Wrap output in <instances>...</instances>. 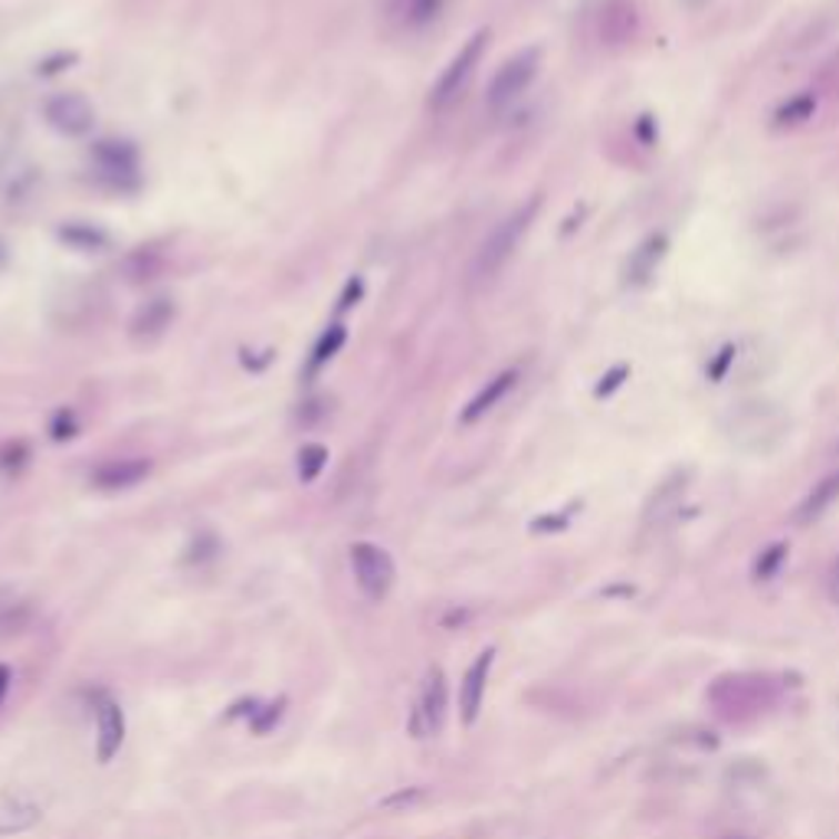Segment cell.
<instances>
[{
	"instance_id": "obj_1",
	"label": "cell",
	"mask_w": 839,
	"mask_h": 839,
	"mask_svg": "<svg viewBox=\"0 0 839 839\" xmlns=\"http://www.w3.org/2000/svg\"><path fill=\"white\" fill-rule=\"evenodd\" d=\"M538 210H542V198H532V201H525L522 208H515L505 220H498V223L492 226L489 236L479 243V250H476V256H473V263H469V276H473V282H492L505 266H508V260L515 256L518 243H522L525 233L532 230Z\"/></svg>"
},
{
	"instance_id": "obj_2",
	"label": "cell",
	"mask_w": 839,
	"mask_h": 839,
	"mask_svg": "<svg viewBox=\"0 0 839 839\" xmlns=\"http://www.w3.org/2000/svg\"><path fill=\"white\" fill-rule=\"evenodd\" d=\"M486 50H489V30H476L459 47V53L449 60V67L439 72V79L429 89V109L433 112H446L449 105H456L463 99V92L469 89V82H473V75L479 70Z\"/></svg>"
},
{
	"instance_id": "obj_3",
	"label": "cell",
	"mask_w": 839,
	"mask_h": 839,
	"mask_svg": "<svg viewBox=\"0 0 839 839\" xmlns=\"http://www.w3.org/2000/svg\"><path fill=\"white\" fill-rule=\"evenodd\" d=\"M538 70H542V50L538 47H528V50H518L515 57H508L498 67V72L492 75L489 92H486L489 112L512 109L532 89V82L538 79Z\"/></svg>"
},
{
	"instance_id": "obj_4",
	"label": "cell",
	"mask_w": 839,
	"mask_h": 839,
	"mask_svg": "<svg viewBox=\"0 0 839 839\" xmlns=\"http://www.w3.org/2000/svg\"><path fill=\"white\" fill-rule=\"evenodd\" d=\"M348 558L361 597L371 604L387 600V594L394 590V580H397V564L391 558V552H384L374 542H354Z\"/></svg>"
},
{
	"instance_id": "obj_5",
	"label": "cell",
	"mask_w": 839,
	"mask_h": 839,
	"mask_svg": "<svg viewBox=\"0 0 839 839\" xmlns=\"http://www.w3.org/2000/svg\"><path fill=\"white\" fill-rule=\"evenodd\" d=\"M446 711H449V683H446V673L439 666H429L426 676H423L417 701H414V708L407 715V735L414 741L439 735L443 725H446Z\"/></svg>"
},
{
	"instance_id": "obj_6",
	"label": "cell",
	"mask_w": 839,
	"mask_h": 839,
	"mask_svg": "<svg viewBox=\"0 0 839 839\" xmlns=\"http://www.w3.org/2000/svg\"><path fill=\"white\" fill-rule=\"evenodd\" d=\"M92 164L99 181H105L115 191H129L139 184V151L135 144L119 139L95 141L92 148Z\"/></svg>"
},
{
	"instance_id": "obj_7",
	"label": "cell",
	"mask_w": 839,
	"mask_h": 839,
	"mask_svg": "<svg viewBox=\"0 0 839 839\" xmlns=\"http://www.w3.org/2000/svg\"><path fill=\"white\" fill-rule=\"evenodd\" d=\"M669 233L666 230H653V233H646L633 250H629V256L624 260V270H620V282L627 285V289H646L649 282L656 280V273H659V266L666 263V256H669Z\"/></svg>"
},
{
	"instance_id": "obj_8",
	"label": "cell",
	"mask_w": 839,
	"mask_h": 839,
	"mask_svg": "<svg viewBox=\"0 0 839 839\" xmlns=\"http://www.w3.org/2000/svg\"><path fill=\"white\" fill-rule=\"evenodd\" d=\"M43 119L50 122V129H57L67 139H82L92 132L95 125V109L85 95L79 92H60L53 99H47L43 105Z\"/></svg>"
},
{
	"instance_id": "obj_9",
	"label": "cell",
	"mask_w": 839,
	"mask_h": 839,
	"mask_svg": "<svg viewBox=\"0 0 839 839\" xmlns=\"http://www.w3.org/2000/svg\"><path fill=\"white\" fill-rule=\"evenodd\" d=\"M689 483H693L689 469H673L656 489L649 492V498L643 505V528H663L669 518H676L683 512Z\"/></svg>"
},
{
	"instance_id": "obj_10",
	"label": "cell",
	"mask_w": 839,
	"mask_h": 839,
	"mask_svg": "<svg viewBox=\"0 0 839 839\" xmlns=\"http://www.w3.org/2000/svg\"><path fill=\"white\" fill-rule=\"evenodd\" d=\"M495 656H498V649H495V646H486V649L473 659V666L466 669V676H463V683H459V718H463L466 728H473V725L479 721V715H483V701H486V686H489Z\"/></svg>"
},
{
	"instance_id": "obj_11",
	"label": "cell",
	"mask_w": 839,
	"mask_h": 839,
	"mask_svg": "<svg viewBox=\"0 0 839 839\" xmlns=\"http://www.w3.org/2000/svg\"><path fill=\"white\" fill-rule=\"evenodd\" d=\"M639 33L636 0H604L597 13V37L604 47H627Z\"/></svg>"
},
{
	"instance_id": "obj_12",
	"label": "cell",
	"mask_w": 839,
	"mask_h": 839,
	"mask_svg": "<svg viewBox=\"0 0 839 839\" xmlns=\"http://www.w3.org/2000/svg\"><path fill=\"white\" fill-rule=\"evenodd\" d=\"M95 725H99L95 758H99V765H109L125 745V711H122V705L109 699V696H99L95 699Z\"/></svg>"
},
{
	"instance_id": "obj_13",
	"label": "cell",
	"mask_w": 839,
	"mask_h": 839,
	"mask_svg": "<svg viewBox=\"0 0 839 839\" xmlns=\"http://www.w3.org/2000/svg\"><path fill=\"white\" fill-rule=\"evenodd\" d=\"M148 473H151V459H144V456L105 459L102 466L92 469L89 483L99 492H122L139 486L141 479H148Z\"/></svg>"
},
{
	"instance_id": "obj_14",
	"label": "cell",
	"mask_w": 839,
	"mask_h": 839,
	"mask_svg": "<svg viewBox=\"0 0 839 839\" xmlns=\"http://www.w3.org/2000/svg\"><path fill=\"white\" fill-rule=\"evenodd\" d=\"M174 312H178V309H174V299H168V295L148 299L144 305L135 309V315H132V322H129V335H132V342H139V345L158 342V338L171 328Z\"/></svg>"
},
{
	"instance_id": "obj_15",
	"label": "cell",
	"mask_w": 839,
	"mask_h": 839,
	"mask_svg": "<svg viewBox=\"0 0 839 839\" xmlns=\"http://www.w3.org/2000/svg\"><path fill=\"white\" fill-rule=\"evenodd\" d=\"M518 377H522V371L518 367H505V371H498L495 377H489L483 387H479V394L459 411V423H479V420L492 414L512 391H515V384H518Z\"/></svg>"
},
{
	"instance_id": "obj_16",
	"label": "cell",
	"mask_w": 839,
	"mask_h": 839,
	"mask_svg": "<svg viewBox=\"0 0 839 839\" xmlns=\"http://www.w3.org/2000/svg\"><path fill=\"white\" fill-rule=\"evenodd\" d=\"M820 112V95L813 89H800L793 95H787L774 112H770V125L777 132H793V129H803L817 119Z\"/></svg>"
},
{
	"instance_id": "obj_17",
	"label": "cell",
	"mask_w": 839,
	"mask_h": 839,
	"mask_svg": "<svg viewBox=\"0 0 839 839\" xmlns=\"http://www.w3.org/2000/svg\"><path fill=\"white\" fill-rule=\"evenodd\" d=\"M43 820V807L30 793H7L0 800V837L27 833Z\"/></svg>"
},
{
	"instance_id": "obj_18",
	"label": "cell",
	"mask_w": 839,
	"mask_h": 839,
	"mask_svg": "<svg viewBox=\"0 0 839 839\" xmlns=\"http://www.w3.org/2000/svg\"><path fill=\"white\" fill-rule=\"evenodd\" d=\"M837 502H839V469L837 473H830V476H823L813 489L800 498V505H797L793 518H797V525H813V522H820V518H823V515H827Z\"/></svg>"
},
{
	"instance_id": "obj_19",
	"label": "cell",
	"mask_w": 839,
	"mask_h": 839,
	"mask_svg": "<svg viewBox=\"0 0 839 839\" xmlns=\"http://www.w3.org/2000/svg\"><path fill=\"white\" fill-rule=\"evenodd\" d=\"M446 0H387V17L401 30H423L443 13Z\"/></svg>"
},
{
	"instance_id": "obj_20",
	"label": "cell",
	"mask_w": 839,
	"mask_h": 839,
	"mask_svg": "<svg viewBox=\"0 0 839 839\" xmlns=\"http://www.w3.org/2000/svg\"><path fill=\"white\" fill-rule=\"evenodd\" d=\"M164 270V253L158 246H139L135 253H129L125 260V276L129 282H151L161 276Z\"/></svg>"
},
{
	"instance_id": "obj_21",
	"label": "cell",
	"mask_w": 839,
	"mask_h": 839,
	"mask_svg": "<svg viewBox=\"0 0 839 839\" xmlns=\"http://www.w3.org/2000/svg\"><path fill=\"white\" fill-rule=\"evenodd\" d=\"M790 558V545L787 542H774L768 545L755 564H751V577H755V584H770L780 570H784V564Z\"/></svg>"
},
{
	"instance_id": "obj_22",
	"label": "cell",
	"mask_w": 839,
	"mask_h": 839,
	"mask_svg": "<svg viewBox=\"0 0 839 839\" xmlns=\"http://www.w3.org/2000/svg\"><path fill=\"white\" fill-rule=\"evenodd\" d=\"M345 338H348V332H345V325H332L322 338H319V345L312 351V361H309V374H319L338 351L345 345Z\"/></svg>"
},
{
	"instance_id": "obj_23",
	"label": "cell",
	"mask_w": 839,
	"mask_h": 839,
	"mask_svg": "<svg viewBox=\"0 0 839 839\" xmlns=\"http://www.w3.org/2000/svg\"><path fill=\"white\" fill-rule=\"evenodd\" d=\"M328 466V449L322 443H305L299 449V483H315L322 476V469Z\"/></svg>"
},
{
	"instance_id": "obj_24",
	"label": "cell",
	"mask_w": 839,
	"mask_h": 839,
	"mask_svg": "<svg viewBox=\"0 0 839 839\" xmlns=\"http://www.w3.org/2000/svg\"><path fill=\"white\" fill-rule=\"evenodd\" d=\"M285 708H289V699H285V696L266 701V705L260 701V708H256V711H253V718L246 721V725H250V731H253V735H260V738H263V735H270V731H273V728L282 721Z\"/></svg>"
},
{
	"instance_id": "obj_25",
	"label": "cell",
	"mask_w": 839,
	"mask_h": 839,
	"mask_svg": "<svg viewBox=\"0 0 839 839\" xmlns=\"http://www.w3.org/2000/svg\"><path fill=\"white\" fill-rule=\"evenodd\" d=\"M735 361H738V345H735V342H725L721 348L708 357V364H705V381H708V384H725L728 374H731V367H735Z\"/></svg>"
},
{
	"instance_id": "obj_26",
	"label": "cell",
	"mask_w": 839,
	"mask_h": 839,
	"mask_svg": "<svg viewBox=\"0 0 839 839\" xmlns=\"http://www.w3.org/2000/svg\"><path fill=\"white\" fill-rule=\"evenodd\" d=\"M60 240H67L75 250H102V246L109 243V236H105L102 230L89 226V223H70V226H63V230H60Z\"/></svg>"
},
{
	"instance_id": "obj_27",
	"label": "cell",
	"mask_w": 839,
	"mask_h": 839,
	"mask_svg": "<svg viewBox=\"0 0 839 839\" xmlns=\"http://www.w3.org/2000/svg\"><path fill=\"white\" fill-rule=\"evenodd\" d=\"M629 381V364L627 361H620V364H614L610 371H604L600 377H597V384H594V397L597 401H607V397H614L624 384Z\"/></svg>"
},
{
	"instance_id": "obj_28",
	"label": "cell",
	"mask_w": 839,
	"mask_h": 839,
	"mask_svg": "<svg viewBox=\"0 0 839 839\" xmlns=\"http://www.w3.org/2000/svg\"><path fill=\"white\" fill-rule=\"evenodd\" d=\"M633 139L639 148H656L659 144V122L653 112H643L633 119Z\"/></svg>"
},
{
	"instance_id": "obj_29",
	"label": "cell",
	"mask_w": 839,
	"mask_h": 839,
	"mask_svg": "<svg viewBox=\"0 0 839 839\" xmlns=\"http://www.w3.org/2000/svg\"><path fill=\"white\" fill-rule=\"evenodd\" d=\"M574 508H577V505H570L567 512H558V515H542V518H535V522H532V532H535V535H555V532H564V528L570 525Z\"/></svg>"
},
{
	"instance_id": "obj_30",
	"label": "cell",
	"mask_w": 839,
	"mask_h": 839,
	"mask_svg": "<svg viewBox=\"0 0 839 839\" xmlns=\"http://www.w3.org/2000/svg\"><path fill=\"white\" fill-rule=\"evenodd\" d=\"M216 552H220V545H216V538H213V535H198V538L191 542V548H188L184 560H188V564H204V560L213 558Z\"/></svg>"
},
{
	"instance_id": "obj_31",
	"label": "cell",
	"mask_w": 839,
	"mask_h": 839,
	"mask_svg": "<svg viewBox=\"0 0 839 839\" xmlns=\"http://www.w3.org/2000/svg\"><path fill=\"white\" fill-rule=\"evenodd\" d=\"M420 800H423V787H407V790H397V793L384 797L381 807L384 810H407V807H414Z\"/></svg>"
},
{
	"instance_id": "obj_32",
	"label": "cell",
	"mask_w": 839,
	"mask_h": 839,
	"mask_svg": "<svg viewBox=\"0 0 839 839\" xmlns=\"http://www.w3.org/2000/svg\"><path fill=\"white\" fill-rule=\"evenodd\" d=\"M50 433H53V439H57V443H63V439L75 436V417H72V411H60L57 420H53V426H50Z\"/></svg>"
},
{
	"instance_id": "obj_33",
	"label": "cell",
	"mask_w": 839,
	"mask_h": 839,
	"mask_svg": "<svg viewBox=\"0 0 839 839\" xmlns=\"http://www.w3.org/2000/svg\"><path fill=\"white\" fill-rule=\"evenodd\" d=\"M260 708V699H240L230 705V711H226V721H236V718H253V711Z\"/></svg>"
},
{
	"instance_id": "obj_34",
	"label": "cell",
	"mask_w": 839,
	"mask_h": 839,
	"mask_svg": "<svg viewBox=\"0 0 839 839\" xmlns=\"http://www.w3.org/2000/svg\"><path fill=\"white\" fill-rule=\"evenodd\" d=\"M827 597H830V604H837L839 607V555L830 564V574H827Z\"/></svg>"
},
{
	"instance_id": "obj_35",
	"label": "cell",
	"mask_w": 839,
	"mask_h": 839,
	"mask_svg": "<svg viewBox=\"0 0 839 839\" xmlns=\"http://www.w3.org/2000/svg\"><path fill=\"white\" fill-rule=\"evenodd\" d=\"M361 289H364V282L357 280V276H354V280H348V289H345V295H342V309H351V305H354V302L361 299Z\"/></svg>"
},
{
	"instance_id": "obj_36",
	"label": "cell",
	"mask_w": 839,
	"mask_h": 839,
	"mask_svg": "<svg viewBox=\"0 0 839 839\" xmlns=\"http://www.w3.org/2000/svg\"><path fill=\"white\" fill-rule=\"evenodd\" d=\"M7 689H10V666H3L0 663V701L7 696Z\"/></svg>"
},
{
	"instance_id": "obj_37",
	"label": "cell",
	"mask_w": 839,
	"mask_h": 839,
	"mask_svg": "<svg viewBox=\"0 0 839 839\" xmlns=\"http://www.w3.org/2000/svg\"><path fill=\"white\" fill-rule=\"evenodd\" d=\"M679 3H683V7H686L689 13H701V10H705V7H708L711 0H679Z\"/></svg>"
},
{
	"instance_id": "obj_38",
	"label": "cell",
	"mask_w": 839,
	"mask_h": 839,
	"mask_svg": "<svg viewBox=\"0 0 839 839\" xmlns=\"http://www.w3.org/2000/svg\"><path fill=\"white\" fill-rule=\"evenodd\" d=\"M725 839H751V837H725Z\"/></svg>"
},
{
	"instance_id": "obj_39",
	"label": "cell",
	"mask_w": 839,
	"mask_h": 839,
	"mask_svg": "<svg viewBox=\"0 0 839 839\" xmlns=\"http://www.w3.org/2000/svg\"><path fill=\"white\" fill-rule=\"evenodd\" d=\"M0 260H3V250H0Z\"/></svg>"
},
{
	"instance_id": "obj_40",
	"label": "cell",
	"mask_w": 839,
	"mask_h": 839,
	"mask_svg": "<svg viewBox=\"0 0 839 839\" xmlns=\"http://www.w3.org/2000/svg\"><path fill=\"white\" fill-rule=\"evenodd\" d=\"M837 453H839V439H837Z\"/></svg>"
}]
</instances>
